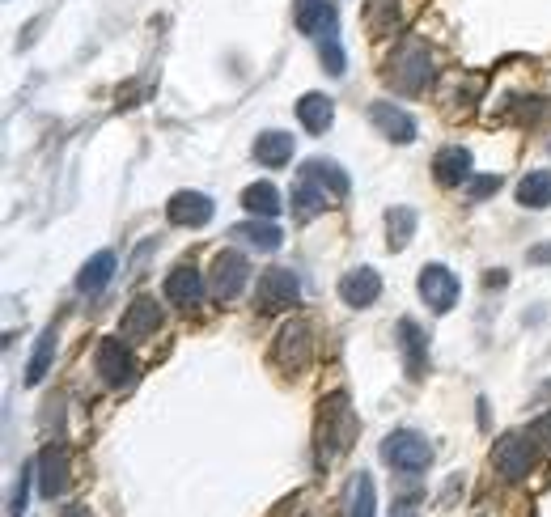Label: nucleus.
Here are the masks:
<instances>
[{"label":"nucleus","instance_id":"nucleus-1","mask_svg":"<svg viewBox=\"0 0 551 517\" xmlns=\"http://www.w3.org/2000/svg\"><path fill=\"white\" fill-rule=\"evenodd\" d=\"M352 441H357V412H352V403L344 390H335L318 403V424H314V445H318V467H327V462L344 458L352 450Z\"/></svg>","mask_w":551,"mask_h":517},{"label":"nucleus","instance_id":"nucleus-2","mask_svg":"<svg viewBox=\"0 0 551 517\" xmlns=\"http://www.w3.org/2000/svg\"><path fill=\"white\" fill-rule=\"evenodd\" d=\"M382 462L403 475H420V471H429V462H433V445L416 429H395L382 441Z\"/></svg>","mask_w":551,"mask_h":517},{"label":"nucleus","instance_id":"nucleus-3","mask_svg":"<svg viewBox=\"0 0 551 517\" xmlns=\"http://www.w3.org/2000/svg\"><path fill=\"white\" fill-rule=\"evenodd\" d=\"M386 81L399 89V94H420L424 85L433 81V60H429V47L424 43H403L399 51H395V60H390V73H386Z\"/></svg>","mask_w":551,"mask_h":517},{"label":"nucleus","instance_id":"nucleus-4","mask_svg":"<svg viewBox=\"0 0 551 517\" xmlns=\"http://www.w3.org/2000/svg\"><path fill=\"white\" fill-rule=\"evenodd\" d=\"M416 289L424 297V306H429L433 314H450L458 306V293H462V284L458 276L450 272L446 263H424L420 267V280H416Z\"/></svg>","mask_w":551,"mask_h":517},{"label":"nucleus","instance_id":"nucleus-5","mask_svg":"<svg viewBox=\"0 0 551 517\" xmlns=\"http://www.w3.org/2000/svg\"><path fill=\"white\" fill-rule=\"evenodd\" d=\"M297 301H301V280H297L293 267H272V272L259 276V284H255V306L259 310L276 314V310L297 306Z\"/></svg>","mask_w":551,"mask_h":517},{"label":"nucleus","instance_id":"nucleus-6","mask_svg":"<svg viewBox=\"0 0 551 517\" xmlns=\"http://www.w3.org/2000/svg\"><path fill=\"white\" fill-rule=\"evenodd\" d=\"M314 356V340H310V327L301 323V318H293V323H284L276 331V348H272V361L284 369V373H301L310 365Z\"/></svg>","mask_w":551,"mask_h":517},{"label":"nucleus","instance_id":"nucleus-7","mask_svg":"<svg viewBox=\"0 0 551 517\" xmlns=\"http://www.w3.org/2000/svg\"><path fill=\"white\" fill-rule=\"evenodd\" d=\"M492 462H496V471H501L505 479H526L530 471H535V462H539V454H535V445H530V437H522V433H505V437H496V445H492Z\"/></svg>","mask_w":551,"mask_h":517},{"label":"nucleus","instance_id":"nucleus-8","mask_svg":"<svg viewBox=\"0 0 551 517\" xmlns=\"http://www.w3.org/2000/svg\"><path fill=\"white\" fill-rule=\"evenodd\" d=\"M246 280H251V263H246L242 251H221L217 259H212V272H208V289H212V297L234 301V297L246 289Z\"/></svg>","mask_w":551,"mask_h":517},{"label":"nucleus","instance_id":"nucleus-9","mask_svg":"<svg viewBox=\"0 0 551 517\" xmlns=\"http://www.w3.org/2000/svg\"><path fill=\"white\" fill-rule=\"evenodd\" d=\"M94 369L102 373V382L115 390H128L136 382V356L123 348V340H102L94 352Z\"/></svg>","mask_w":551,"mask_h":517},{"label":"nucleus","instance_id":"nucleus-10","mask_svg":"<svg viewBox=\"0 0 551 517\" xmlns=\"http://www.w3.org/2000/svg\"><path fill=\"white\" fill-rule=\"evenodd\" d=\"M162 293L170 306H179V310H195L204 301V276H200V267L195 263H174L170 267V276L162 284Z\"/></svg>","mask_w":551,"mask_h":517},{"label":"nucleus","instance_id":"nucleus-11","mask_svg":"<svg viewBox=\"0 0 551 517\" xmlns=\"http://www.w3.org/2000/svg\"><path fill=\"white\" fill-rule=\"evenodd\" d=\"M212 212H217V204L204 191H174L166 204L170 225H179V229H204L212 221Z\"/></svg>","mask_w":551,"mask_h":517},{"label":"nucleus","instance_id":"nucleus-12","mask_svg":"<svg viewBox=\"0 0 551 517\" xmlns=\"http://www.w3.org/2000/svg\"><path fill=\"white\" fill-rule=\"evenodd\" d=\"M399 352H403V373L412 382H424L429 373V335L420 331L416 318H403L399 323Z\"/></svg>","mask_w":551,"mask_h":517},{"label":"nucleus","instance_id":"nucleus-13","mask_svg":"<svg viewBox=\"0 0 551 517\" xmlns=\"http://www.w3.org/2000/svg\"><path fill=\"white\" fill-rule=\"evenodd\" d=\"M34 467H39V492L47 496V501L64 496L68 484H73V475H68V450H64V445H47Z\"/></svg>","mask_w":551,"mask_h":517},{"label":"nucleus","instance_id":"nucleus-14","mask_svg":"<svg viewBox=\"0 0 551 517\" xmlns=\"http://www.w3.org/2000/svg\"><path fill=\"white\" fill-rule=\"evenodd\" d=\"M369 123L386 140H395V145H412V140H416V119L407 115L403 106H395V102H373L369 106Z\"/></svg>","mask_w":551,"mask_h":517},{"label":"nucleus","instance_id":"nucleus-15","mask_svg":"<svg viewBox=\"0 0 551 517\" xmlns=\"http://www.w3.org/2000/svg\"><path fill=\"white\" fill-rule=\"evenodd\" d=\"M340 297H344V306L365 310L382 297V276L373 272V267H352V272H344V280H340Z\"/></svg>","mask_w":551,"mask_h":517},{"label":"nucleus","instance_id":"nucleus-16","mask_svg":"<svg viewBox=\"0 0 551 517\" xmlns=\"http://www.w3.org/2000/svg\"><path fill=\"white\" fill-rule=\"evenodd\" d=\"M162 327V306L153 297H136L128 314H123V340H149Z\"/></svg>","mask_w":551,"mask_h":517},{"label":"nucleus","instance_id":"nucleus-17","mask_svg":"<svg viewBox=\"0 0 551 517\" xmlns=\"http://www.w3.org/2000/svg\"><path fill=\"white\" fill-rule=\"evenodd\" d=\"M471 149H462V145H450V149H441L433 157V178L441 187H462V183H471Z\"/></svg>","mask_w":551,"mask_h":517},{"label":"nucleus","instance_id":"nucleus-18","mask_svg":"<svg viewBox=\"0 0 551 517\" xmlns=\"http://www.w3.org/2000/svg\"><path fill=\"white\" fill-rule=\"evenodd\" d=\"M301 178H310L314 187H323L331 200H348V191H352L348 174L335 166V162H323V157H310V162H301Z\"/></svg>","mask_w":551,"mask_h":517},{"label":"nucleus","instance_id":"nucleus-19","mask_svg":"<svg viewBox=\"0 0 551 517\" xmlns=\"http://www.w3.org/2000/svg\"><path fill=\"white\" fill-rule=\"evenodd\" d=\"M297 30L314 34V39H327L335 34V5L331 0H297Z\"/></svg>","mask_w":551,"mask_h":517},{"label":"nucleus","instance_id":"nucleus-20","mask_svg":"<svg viewBox=\"0 0 551 517\" xmlns=\"http://www.w3.org/2000/svg\"><path fill=\"white\" fill-rule=\"evenodd\" d=\"M115 267H119V259H115V251H98L94 259H85V267L77 272V293H85V297H98L106 284L115 280Z\"/></svg>","mask_w":551,"mask_h":517},{"label":"nucleus","instance_id":"nucleus-21","mask_svg":"<svg viewBox=\"0 0 551 517\" xmlns=\"http://www.w3.org/2000/svg\"><path fill=\"white\" fill-rule=\"evenodd\" d=\"M289 208H293V217L306 225V221L323 217V212L331 208V195H327L323 187H314L310 178H297V187H293V195H289Z\"/></svg>","mask_w":551,"mask_h":517},{"label":"nucleus","instance_id":"nucleus-22","mask_svg":"<svg viewBox=\"0 0 551 517\" xmlns=\"http://www.w3.org/2000/svg\"><path fill=\"white\" fill-rule=\"evenodd\" d=\"M297 119H301V128H306V132L323 136L335 123V102L327 94H301L297 98Z\"/></svg>","mask_w":551,"mask_h":517},{"label":"nucleus","instance_id":"nucleus-23","mask_svg":"<svg viewBox=\"0 0 551 517\" xmlns=\"http://www.w3.org/2000/svg\"><path fill=\"white\" fill-rule=\"evenodd\" d=\"M255 157H259V166H268V170L289 166L293 162V136L289 132H259L255 136Z\"/></svg>","mask_w":551,"mask_h":517},{"label":"nucleus","instance_id":"nucleus-24","mask_svg":"<svg viewBox=\"0 0 551 517\" xmlns=\"http://www.w3.org/2000/svg\"><path fill=\"white\" fill-rule=\"evenodd\" d=\"M234 238H242L246 246H255V251H263V255H272V251H280V246H284V234H280V225L263 221V217L234 225Z\"/></svg>","mask_w":551,"mask_h":517},{"label":"nucleus","instance_id":"nucleus-25","mask_svg":"<svg viewBox=\"0 0 551 517\" xmlns=\"http://www.w3.org/2000/svg\"><path fill=\"white\" fill-rule=\"evenodd\" d=\"M416 225H420L416 208H407V204L390 208L386 212V246H390V251H407V242L416 238Z\"/></svg>","mask_w":551,"mask_h":517},{"label":"nucleus","instance_id":"nucleus-26","mask_svg":"<svg viewBox=\"0 0 551 517\" xmlns=\"http://www.w3.org/2000/svg\"><path fill=\"white\" fill-rule=\"evenodd\" d=\"M242 208L251 212V217H263V221H272V217H280V191L272 187V183H251L242 191Z\"/></svg>","mask_w":551,"mask_h":517},{"label":"nucleus","instance_id":"nucleus-27","mask_svg":"<svg viewBox=\"0 0 551 517\" xmlns=\"http://www.w3.org/2000/svg\"><path fill=\"white\" fill-rule=\"evenodd\" d=\"M518 204L522 208H551V170H530L522 183H518Z\"/></svg>","mask_w":551,"mask_h":517},{"label":"nucleus","instance_id":"nucleus-28","mask_svg":"<svg viewBox=\"0 0 551 517\" xmlns=\"http://www.w3.org/2000/svg\"><path fill=\"white\" fill-rule=\"evenodd\" d=\"M56 344H60L56 327H47V331L39 335V344H34V356H30V365H26V386H39V382L47 378L51 361H56Z\"/></svg>","mask_w":551,"mask_h":517},{"label":"nucleus","instance_id":"nucleus-29","mask_svg":"<svg viewBox=\"0 0 551 517\" xmlns=\"http://www.w3.org/2000/svg\"><path fill=\"white\" fill-rule=\"evenodd\" d=\"M348 517H378V488L365 471L348 484Z\"/></svg>","mask_w":551,"mask_h":517},{"label":"nucleus","instance_id":"nucleus-30","mask_svg":"<svg viewBox=\"0 0 551 517\" xmlns=\"http://www.w3.org/2000/svg\"><path fill=\"white\" fill-rule=\"evenodd\" d=\"M365 22H369L373 34H390L395 22H399V0H369Z\"/></svg>","mask_w":551,"mask_h":517},{"label":"nucleus","instance_id":"nucleus-31","mask_svg":"<svg viewBox=\"0 0 551 517\" xmlns=\"http://www.w3.org/2000/svg\"><path fill=\"white\" fill-rule=\"evenodd\" d=\"M318 56H323V68L331 77H344V43H340V34L318 39Z\"/></svg>","mask_w":551,"mask_h":517},{"label":"nucleus","instance_id":"nucleus-32","mask_svg":"<svg viewBox=\"0 0 551 517\" xmlns=\"http://www.w3.org/2000/svg\"><path fill=\"white\" fill-rule=\"evenodd\" d=\"M34 462H22V471H17V484H13V496H9V517H22L26 513V496H30V479H34Z\"/></svg>","mask_w":551,"mask_h":517},{"label":"nucleus","instance_id":"nucleus-33","mask_svg":"<svg viewBox=\"0 0 551 517\" xmlns=\"http://www.w3.org/2000/svg\"><path fill=\"white\" fill-rule=\"evenodd\" d=\"M501 191V174H484V178H471L467 183V200H488V195H496Z\"/></svg>","mask_w":551,"mask_h":517},{"label":"nucleus","instance_id":"nucleus-34","mask_svg":"<svg viewBox=\"0 0 551 517\" xmlns=\"http://www.w3.org/2000/svg\"><path fill=\"white\" fill-rule=\"evenodd\" d=\"M390 517H420V492H407L390 505Z\"/></svg>","mask_w":551,"mask_h":517},{"label":"nucleus","instance_id":"nucleus-35","mask_svg":"<svg viewBox=\"0 0 551 517\" xmlns=\"http://www.w3.org/2000/svg\"><path fill=\"white\" fill-rule=\"evenodd\" d=\"M530 437H535V441H543L547 450H551V412H543L535 424H530Z\"/></svg>","mask_w":551,"mask_h":517},{"label":"nucleus","instance_id":"nucleus-36","mask_svg":"<svg viewBox=\"0 0 551 517\" xmlns=\"http://www.w3.org/2000/svg\"><path fill=\"white\" fill-rule=\"evenodd\" d=\"M530 263H551V246H539V251H530Z\"/></svg>","mask_w":551,"mask_h":517},{"label":"nucleus","instance_id":"nucleus-37","mask_svg":"<svg viewBox=\"0 0 551 517\" xmlns=\"http://www.w3.org/2000/svg\"><path fill=\"white\" fill-rule=\"evenodd\" d=\"M60 517H90V509H85V505H68Z\"/></svg>","mask_w":551,"mask_h":517}]
</instances>
